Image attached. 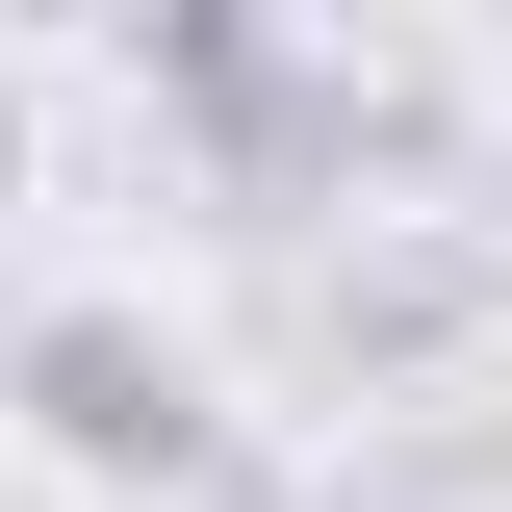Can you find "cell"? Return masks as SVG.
<instances>
[{
  "instance_id": "cell-1",
  "label": "cell",
  "mask_w": 512,
  "mask_h": 512,
  "mask_svg": "<svg viewBox=\"0 0 512 512\" xmlns=\"http://www.w3.org/2000/svg\"><path fill=\"white\" fill-rule=\"evenodd\" d=\"M0 384H26V436H52L77 487L231 512V410H205V359H180V333H128V308H52V333H26Z\"/></svg>"
},
{
  "instance_id": "cell-2",
  "label": "cell",
  "mask_w": 512,
  "mask_h": 512,
  "mask_svg": "<svg viewBox=\"0 0 512 512\" xmlns=\"http://www.w3.org/2000/svg\"><path fill=\"white\" fill-rule=\"evenodd\" d=\"M128 77H154V103H180L205 128V154H231V205H308L333 180V154H359V77H308V52H282V26H256V0H128Z\"/></svg>"
},
{
  "instance_id": "cell-3",
  "label": "cell",
  "mask_w": 512,
  "mask_h": 512,
  "mask_svg": "<svg viewBox=\"0 0 512 512\" xmlns=\"http://www.w3.org/2000/svg\"><path fill=\"white\" fill-rule=\"evenodd\" d=\"M0 205H26V77H0Z\"/></svg>"
}]
</instances>
